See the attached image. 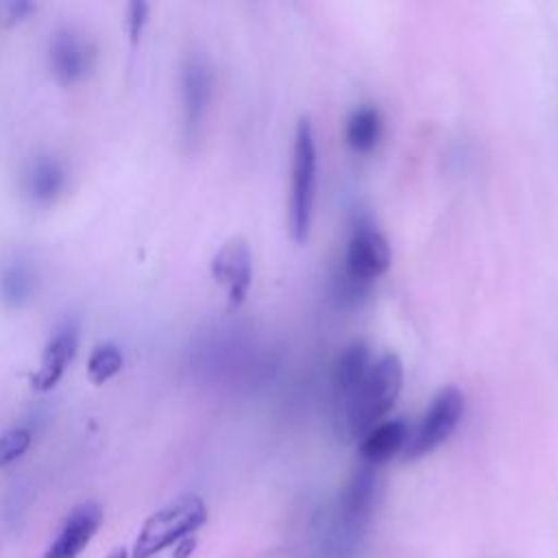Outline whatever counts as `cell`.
I'll return each mask as SVG.
<instances>
[{
	"instance_id": "cell-10",
	"label": "cell",
	"mask_w": 558,
	"mask_h": 558,
	"mask_svg": "<svg viewBox=\"0 0 558 558\" xmlns=\"http://www.w3.org/2000/svg\"><path fill=\"white\" fill-rule=\"evenodd\" d=\"M102 523V508L94 501L81 504L65 519L44 558H78Z\"/></svg>"
},
{
	"instance_id": "cell-1",
	"label": "cell",
	"mask_w": 558,
	"mask_h": 558,
	"mask_svg": "<svg viewBox=\"0 0 558 558\" xmlns=\"http://www.w3.org/2000/svg\"><path fill=\"white\" fill-rule=\"evenodd\" d=\"M403 388V362L388 351L373 360L360 386L349 399L333 405V427L342 440H360L386 421Z\"/></svg>"
},
{
	"instance_id": "cell-12",
	"label": "cell",
	"mask_w": 558,
	"mask_h": 558,
	"mask_svg": "<svg viewBox=\"0 0 558 558\" xmlns=\"http://www.w3.org/2000/svg\"><path fill=\"white\" fill-rule=\"evenodd\" d=\"M408 436H410L408 421L403 418L381 421L357 440V451L362 462L371 466H379L392 460L397 453H403Z\"/></svg>"
},
{
	"instance_id": "cell-19",
	"label": "cell",
	"mask_w": 558,
	"mask_h": 558,
	"mask_svg": "<svg viewBox=\"0 0 558 558\" xmlns=\"http://www.w3.org/2000/svg\"><path fill=\"white\" fill-rule=\"evenodd\" d=\"M129 33H131V41L135 44L142 37V31L148 22V4L146 2H131L129 4Z\"/></svg>"
},
{
	"instance_id": "cell-8",
	"label": "cell",
	"mask_w": 558,
	"mask_h": 558,
	"mask_svg": "<svg viewBox=\"0 0 558 558\" xmlns=\"http://www.w3.org/2000/svg\"><path fill=\"white\" fill-rule=\"evenodd\" d=\"M211 277L233 307L242 305L253 283V253L244 238H229L211 257Z\"/></svg>"
},
{
	"instance_id": "cell-22",
	"label": "cell",
	"mask_w": 558,
	"mask_h": 558,
	"mask_svg": "<svg viewBox=\"0 0 558 558\" xmlns=\"http://www.w3.org/2000/svg\"><path fill=\"white\" fill-rule=\"evenodd\" d=\"M107 558H129V551L124 547H116Z\"/></svg>"
},
{
	"instance_id": "cell-13",
	"label": "cell",
	"mask_w": 558,
	"mask_h": 558,
	"mask_svg": "<svg viewBox=\"0 0 558 558\" xmlns=\"http://www.w3.org/2000/svg\"><path fill=\"white\" fill-rule=\"evenodd\" d=\"M68 183L65 166L54 155H37L24 172V192L35 205L54 203Z\"/></svg>"
},
{
	"instance_id": "cell-3",
	"label": "cell",
	"mask_w": 558,
	"mask_h": 558,
	"mask_svg": "<svg viewBox=\"0 0 558 558\" xmlns=\"http://www.w3.org/2000/svg\"><path fill=\"white\" fill-rule=\"evenodd\" d=\"M318 153L310 118H299L292 146L290 190H288V231L296 244L310 238L314 201H316V174Z\"/></svg>"
},
{
	"instance_id": "cell-5",
	"label": "cell",
	"mask_w": 558,
	"mask_h": 558,
	"mask_svg": "<svg viewBox=\"0 0 558 558\" xmlns=\"http://www.w3.org/2000/svg\"><path fill=\"white\" fill-rule=\"evenodd\" d=\"M390 259L392 253L386 235L373 222L362 220L349 238L344 266L336 283L366 294L371 283L386 275V270L390 268Z\"/></svg>"
},
{
	"instance_id": "cell-17",
	"label": "cell",
	"mask_w": 558,
	"mask_h": 558,
	"mask_svg": "<svg viewBox=\"0 0 558 558\" xmlns=\"http://www.w3.org/2000/svg\"><path fill=\"white\" fill-rule=\"evenodd\" d=\"M122 371V353L116 344H100L87 360V375L94 384H105Z\"/></svg>"
},
{
	"instance_id": "cell-6",
	"label": "cell",
	"mask_w": 558,
	"mask_h": 558,
	"mask_svg": "<svg viewBox=\"0 0 558 558\" xmlns=\"http://www.w3.org/2000/svg\"><path fill=\"white\" fill-rule=\"evenodd\" d=\"M462 414H464V395L453 386L440 388L432 397L429 405L425 408L414 429H410V436L403 449V460L414 462L418 458H425L434 449H438L456 432V427L462 421Z\"/></svg>"
},
{
	"instance_id": "cell-21",
	"label": "cell",
	"mask_w": 558,
	"mask_h": 558,
	"mask_svg": "<svg viewBox=\"0 0 558 558\" xmlns=\"http://www.w3.org/2000/svg\"><path fill=\"white\" fill-rule=\"evenodd\" d=\"M9 11H11V17H24V13H28V11H33V4L31 2H13V4H9Z\"/></svg>"
},
{
	"instance_id": "cell-15",
	"label": "cell",
	"mask_w": 558,
	"mask_h": 558,
	"mask_svg": "<svg viewBox=\"0 0 558 558\" xmlns=\"http://www.w3.org/2000/svg\"><path fill=\"white\" fill-rule=\"evenodd\" d=\"M37 288V275L24 259H11L0 268V299L9 307H24Z\"/></svg>"
},
{
	"instance_id": "cell-4",
	"label": "cell",
	"mask_w": 558,
	"mask_h": 558,
	"mask_svg": "<svg viewBox=\"0 0 558 558\" xmlns=\"http://www.w3.org/2000/svg\"><path fill=\"white\" fill-rule=\"evenodd\" d=\"M205 521V501L194 493L179 495L144 521L133 543L131 558H153L166 547L177 545L185 536H192V532H196Z\"/></svg>"
},
{
	"instance_id": "cell-20",
	"label": "cell",
	"mask_w": 558,
	"mask_h": 558,
	"mask_svg": "<svg viewBox=\"0 0 558 558\" xmlns=\"http://www.w3.org/2000/svg\"><path fill=\"white\" fill-rule=\"evenodd\" d=\"M194 545L196 541L192 536H185L183 541L177 543V549H174V558H187L192 551H194Z\"/></svg>"
},
{
	"instance_id": "cell-11",
	"label": "cell",
	"mask_w": 558,
	"mask_h": 558,
	"mask_svg": "<svg viewBox=\"0 0 558 558\" xmlns=\"http://www.w3.org/2000/svg\"><path fill=\"white\" fill-rule=\"evenodd\" d=\"M76 349H78V325L74 320H68L61 327H57V331L50 336L41 353L39 368L33 375V388L41 392L54 388L63 377L65 368L70 366V362L74 360Z\"/></svg>"
},
{
	"instance_id": "cell-2",
	"label": "cell",
	"mask_w": 558,
	"mask_h": 558,
	"mask_svg": "<svg viewBox=\"0 0 558 558\" xmlns=\"http://www.w3.org/2000/svg\"><path fill=\"white\" fill-rule=\"evenodd\" d=\"M377 497L375 466L364 464L351 473L327 517L323 547L327 558H353L373 517Z\"/></svg>"
},
{
	"instance_id": "cell-7",
	"label": "cell",
	"mask_w": 558,
	"mask_h": 558,
	"mask_svg": "<svg viewBox=\"0 0 558 558\" xmlns=\"http://www.w3.org/2000/svg\"><path fill=\"white\" fill-rule=\"evenodd\" d=\"M214 92V72L205 57L192 54L181 70V105H183V135L194 142L205 124Z\"/></svg>"
},
{
	"instance_id": "cell-14",
	"label": "cell",
	"mask_w": 558,
	"mask_h": 558,
	"mask_svg": "<svg viewBox=\"0 0 558 558\" xmlns=\"http://www.w3.org/2000/svg\"><path fill=\"white\" fill-rule=\"evenodd\" d=\"M371 364L373 353L366 342L355 340L342 349L333 366V405L351 397V392L360 386Z\"/></svg>"
},
{
	"instance_id": "cell-18",
	"label": "cell",
	"mask_w": 558,
	"mask_h": 558,
	"mask_svg": "<svg viewBox=\"0 0 558 558\" xmlns=\"http://www.w3.org/2000/svg\"><path fill=\"white\" fill-rule=\"evenodd\" d=\"M31 429L26 427H13L0 436V466H7L22 458L26 449L31 447Z\"/></svg>"
},
{
	"instance_id": "cell-9",
	"label": "cell",
	"mask_w": 558,
	"mask_h": 558,
	"mask_svg": "<svg viewBox=\"0 0 558 558\" xmlns=\"http://www.w3.org/2000/svg\"><path fill=\"white\" fill-rule=\"evenodd\" d=\"M48 61L59 83L74 85L92 72L96 63V48L85 33H78L76 28H61L50 39Z\"/></svg>"
},
{
	"instance_id": "cell-16",
	"label": "cell",
	"mask_w": 558,
	"mask_h": 558,
	"mask_svg": "<svg viewBox=\"0 0 558 558\" xmlns=\"http://www.w3.org/2000/svg\"><path fill=\"white\" fill-rule=\"evenodd\" d=\"M381 113L373 105H362L351 111L344 129L347 144L355 153H368L377 146L381 137Z\"/></svg>"
}]
</instances>
